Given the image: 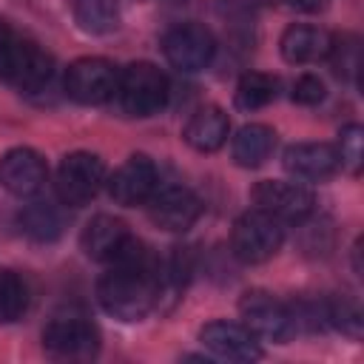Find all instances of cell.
Instances as JSON below:
<instances>
[{
	"label": "cell",
	"mask_w": 364,
	"mask_h": 364,
	"mask_svg": "<svg viewBox=\"0 0 364 364\" xmlns=\"http://www.w3.org/2000/svg\"><path fill=\"white\" fill-rule=\"evenodd\" d=\"M9 37H11V28H9V23L0 17V48H3V43H6Z\"/></svg>",
	"instance_id": "cell-30"
},
{
	"label": "cell",
	"mask_w": 364,
	"mask_h": 364,
	"mask_svg": "<svg viewBox=\"0 0 364 364\" xmlns=\"http://www.w3.org/2000/svg\"><path fill=\"white\" fill-rule=\"evenodd\" d=\"M284 242V228L264 210H247L233 222L230 230V250L245 264H262L279 253Z\"/></svg>",
	"instance_id": "cell-5"
},
{
	"label": "cell",
	"mask_w": 364,
	"mask_h": 364,
	"mask_svg": "<svg viewBox=\"0 0 364 364\" xmlns=\"http://www.w3.org/2000/svg\"><path fill=\"white\" fill-rule=\"evenodd\" d=\"M270 0H219V11L228 17H253Z\"/></svg>",
	"instance_id": "cell-28"
},
{
	"label": "cell",
	"mask_w": 364,
	"mask_h": 364,
	"mask_svg": "<svg viewBox=\"0 0 364 364\" xmlns=\"http://www.w3.org/2000/svg\"><path fill=\"white\" fill-rule=\"evenodd\" d=\"M119 85V68L105 57L74 60L65 71V94L80 105H100L114 100Z\"/></svg>",
	"instance_id": "cell-9"
},
{
	"label": "cell",
	"mask_w": 364,
	"mask_h": 364,
	"mask_svg": "<svg viewBox=\"0 0 364 364\" xmlns=\"http://www.w3.org/2000/svg\"><path fill=\"white\" fill-rule=\"evenodd\" d=\"M48 168L34 148H11L0 159V185L14 196H34L46 185Z\"/></svg>",
	"instance_id": "cell-15"
},
{
	"label": "cell",
	"mask_w": 364,
	"mask_h": 364,
	"mask_svg": "<svg viewBox=\"0 0 364 364\" xmlns=\"http://www.w3.org/2000/svg\"><path fill=\"white\" fill-rule=\"evenodd\" d=\"M54 74V57L34 40L11 34L0 48V80L20 91H40Z\"/></svg>",
	"instance_id": "cell-3"
},
{
	"label": "cell",
	"mask_w": 364,
	"mask_h": 364,
	"mask_svg": "<svg viewBox=\"0 0 364 364\" xmlns=\"http://www.w3.org/2000/svg\"><path fill=\"white\" fill-rule=\"evenodd\" d=\"M159 185V168L145 154H131L111 176H108V193L117 205L136 208L151 199V193Z\"/></svg>",
	"instance_id": "cell-13"
},
{
	"label": "cell",
	"mask_w": 364,
	"mask_h": 364,
	"mask_svg": "<svg viewBox=\"0 0 364 364\" xmlns=\"http://www.w3.org/2000/svg\"><path fill=\"white\" fill-rule=\"evenodd\" d=\"M330 46H333V34L318 28V26H307V23L287 26L282 40H279L282 57L293 65H307V63L327 60Z\"/></svg>",
	"instance_id": "cell-17"
},
{
	"label": "cell",
	"mask_w": 364,
	"mask_h": 364,
	"mask_svg": "<svg viewBox=\"0 0 364 364\" xmlns=\"http://www.w3.org/2000/svg\"><path fill=\"white\" fill-rule=\"evenodd\" d=\"M239 313H242V324L256 338L284 344L299 333L293 310L267 290H247L239 299Z\"/></svg>",
	"instance_id": "cell-6"
},
{
	"label": "cell",
	"mask_w": 364,
	"mask_h": 364,
	"mask_svg": "<svg viewBox=\"0 0 364 364\" xmlns=\"http://www.w3.org/2000/svg\"><path fill=\"white\" fill-rule=\"evenodd\" d=\"M80 247L88 259L102 262V264H114V262L136 256L142 250V242L128 230V225L122 219L100 213L82 228Z\"/></svg>",
	"instance_id": "cell-8"
},
{
	"label": "cell",
	"mask_w": 364,
	"mask_h": 364,
	"mask_svg": "<svg viewBox=\"0 0 364 364\" xmlns=\"http://www.w3.org/2000/svg\"><path fill=\"white\" fill-rule=\"evenodd\" d=\"M171 94L168 77L154 63H131L119 71V85L114 100L128 117H154L165 108Z\"/></svg>",
	"instance_id": "cell-2"
},
{
	"label": "cell",
	"mask_w": 364,
	"mask_h": 364,
	"mask_svg": "<svg viewBox=\"0 0 364 364\" xmlns=\"http://www.w3.org/2000/svg\"><path fill=\"white\" fill-rule=\"evenodd\" d=\"M290 9H296V11H307V14H316V11H321L324 6H327V0H284Z\"/></svg>",
	"instance_id": "cell-29"
},
{
	"label": "cell",
	"mask_w": 364,
	"mask_h": 364,
	"mask_svg": "<svg viewBox=\"0 0 364 364\" xmlns=\"http://www.w3.org/2000/svg\"><path fill=\"white\" fill-rule=\"evenodd\" d=\"M162 264L142 247L136 256L108 264L97 282V299L102 310L119 321L145 318L162 299Z\"/></svg>",
	"instance_id": "cell-1"
},
{
	"label": "cell",
	"mask_w": 364,
	"mask_h": 364,
	"mask_svg": "<svg viewBox=\"0 0 364 364\" xmlns=\"http://www.w3.org/2000/svg\"><path fill=\"white\" fill-rule=\"evenodd\" d=\"M17 222H20V230H23L28 239H34V242H54V239L60 236V216H57V210H54L51 205H46V202H31V205H26V208L20 210V216H17Z\"/></svg>",
	"instance_id": "cell-22"
},
{
	"label": "cell",
	"mask_w": 364,
	"mask_h": 364,
	"mask_svg": "<svg viewBox=\"0 0 364 364\" xmlns=\"http://www.w3.org/2000/svg\"><path fill=\"white\" fill-rule=\"evenodd\" d=\"M324 324L358 338L361 336V310L353 299H344V296H336V299H327L324 304Z\"/></svg>",
	"instance_id": "cell-24"
},
{
	"label": "cell",
	"mask_w": 364,
	"mask_h": 364,
	"mask_svg": "<svg viewBox=\"0 0 364 364\" xmlns=\"http://www.w3.org/2000/svg\"><path fill=\"white\" fill-rule=\"evenodd\" d=\"M279 94V80L273 74L264 71H245L236 82L233 91V102L239 111H259L264 105H270Z\"/></svg>",
	"instance_id": "cell-20"
},
{
	"label": "cell",
	"mask_w": 364,
	"mask_h": 364,
	"mask_svg": "<svg viewBox=\"0 0 364 364\" xmlns=\"http://www.w3.org/2000/svg\"><path fill=\"white\" fill-rule=\"evenodd\" d=\"M228 134H230V119L219 105H202L199 111H193V117L182 131L185 142L202 154L219 151L228 142Z\"/></svg>",
	"instance_id": "cell-18"
},
{
	"label": "cell",
	"mask_w": 364,
	"mask_h": 364,
	"mask_svg": "<svg viewBox=\"0 0 364 364\" xmlns=\"http://www.w3.org/2000/svg\"><path fill=\"white\" fill-rule=\"evenodd\" d=\"M327 57L333 60V71L338 77H350V80L355 77V71H358V46H355L353 37H344V40L333 37V46H330Z\"/></svg>",
	"instance_id": "cell-26"
},
{
	"label": "cell",
	"mask_w": 364,
	"mask_h": 364,
	"mask_svg": "<svg viewBox=\"0 0 364 364\" xmlns=\"http://www.w3.org/2000/svg\"><path fill=\"white\" fill-rule=\"evenodd\" d=\"M273 145H276V131L270 125L262 122L242 125L233 136V159L242 168H259L273 154Z\"/></svg>",
	"instance_id": "cell-19"
},
{
	"label": "cell",
	"mask_w": 364,
	"mask_h": 364,
	"mask_svg": "<svg viewBox=\"0 0 364 364\" xmlns=\"http://www.w3.org/2000/svg\"><path fill=\"white\" fill-rule=\"evenodd\" d=\"M102 185H105V162L97 154L71 151L63 156V162L57 168V179H54L60 202H65L71 208L88 205L100 193Z\"/></svg>",
	"instance_id": "cell-7"
},
{
	"label": "cell",
	"mask_w": 364,
	"mask_h": 364,
	"mask_svg": "<svg viewBox=\"0 0 364 364\" xmlns=\"http://www.w3.org/2000/svg\"><path fill=\"white\" fill-rule=\"evenodd\" d=\"M145 205H148L151 222L168 233H185L202 216L199 196L185 185H162L159 182Z\"/></svg>",
	"instance_id": "cell-12"
},
{
	"label": "cell",
	"mask_w": 364,
	"mask_h": 364,
	"mask_svg": "<svg viewBox=\"0 0 364 364\" xmlns=\"http://www.w3.org/2000/svg\"><path fill=\"white\" fill-rule=\"evenodd\" d=\"M28 307V287L20 273L0 267V324L17 321Z\"/></svg>",
	"instance_id": "cell-23"
},
{
	"label": "cell",
	"mask_w": 364,
	"mask_h": 364,
	"mask_svg": "<svg viewBox=\"0 0 364 364\" xmlns=\"http://www.w3.org/2000/svg\"><path fill=\"white\" fill-rule=\"evenodd\" d=\"M324 94H327V88L316 74H301L293 82V102H299V105H318L324 100Z\"/></svg>",
	"instance_id": "cell-27"
},
{
	"label": "cell",
	"mask_w": 364,
	"mask_h": 364,
	"mask_svg": "<svg viewBox=\"0 0 364 364\" xmlns=\"http://www.w3.org/2000/svg\"><path fill=\"white\" fill-rule=\"evenodd\" d=\"M282 165H284V171L290 176L304 179V182L330 179L341 168L336 148L327 145V142H296V145L284 148Z\"/></svg>",
	"instance_id": "cell-16"
},
{
	"label": "cell",
	"mask_w": 364,
	"mask_h": 364,
	"mask_svg": "<svg viewBox=\"0 0 364 364\" xmlns=\"http://www.w3.org/2000/svg\"><path fill=\"white\" fill-rule=\"evenodd\" d=\"M336 154H338L341 168H347L350 173H361V162H364V128L358 122H350V125L341 128Z\"/></svg>",
	"instance_id": "cell-25"
},
{
	"label": "cell",
	"mask_w": 364,
	"mask_h": 364,
	"mask_svg": "<svg viewBox=\"0 0 364 364\" xmlns=\"http://www.w3.org/2000/svg\"><path fill=\"white\" fill-rule=\"evenodd\" d=\"M250 199L256 210H264L276 222H296L301 225L313 213V191L301 182H284V179H262L253 185Z\"/></svg>",
	"instance_id": "cell-10"
},
{
	"label": "cell",
	"mask_w": 364,
	"mask_h": 364,
	"mask_svg": "<svg viewBox=\"0 0 364 364\" xmlns=\"http://www.w3.org/2000/svg\"><path fill=\"white\" fill-rule=\"evenodd\" d=\"M199 341H202V347H208L213 355H219L225 361H256V358H262L259 338L245 324H236V321H222V318L208 321L199 330Z\"/></svg>",
	"instance_id": "cell-14"
},
{
	"label": "cell",
	"mask_w": 364,
	"mask_h": 364,
	"mask_svg": "<svg viewBox=\"0 0 364 364\" xmlns=\"http://www.w3.org/2000/svg\"><path fill=\"white\" fill-rule=\"evenodd\" d=\"M74 20L85 34H108L119 26V3L117 0H77Z\"/></svg>",
	"instance_id": "cell-21"
},
{
	"label": "cell",
	"mask_w": 364,
	"mask_h": 364,
	"mask_svg": "<svg viewBox=\"0 0 364 364\" xmlns=\"http://www.w3.org/2000/svg\"><path fill=\"white\" fill-rule=\"evenodd\" d=\"M162 54L176 71L193 74L210 65L216 54V40L202 23H179L162 37Z\"/></svg>",
	"instance_id": "cell-11"
},
{
	"label": "cell",
	"mask_w": 364,
	"mask_h": 364,
	"mask_svg": "<svg viewBox=\"0 0 364 364\" xmlns=\"http://www.w3.org/2000/svg\"><path fill=\"white\" fill-rule=\"evenodd\" d=\"M43 350L54 361H91L100 353V330L85 316H54L43 327Z\"/></svg>",
	"instance_id": "cell-4"
}]
</instances>
